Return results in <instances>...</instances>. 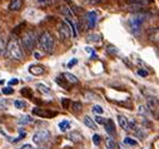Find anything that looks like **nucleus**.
Instances as JSON below:
<instances>
[{
    "mask_svg": "<svg viewBox=\"0 0 159 149\" xmlns=\"http://www.w3.org/2000/svg\"><path fill=\"white\" fill-rule=\"evenodd\" d=\"M123 143H124V144H127V145H130V147H135V145H138V142H137V140H134V139H133V138H130V137L124 138V139H123Z\"/></svg>",
    "mask_w": 159,
    "mask_h": 149,
    "instance_id": "obj_21",
    "label": "nucleus"
},
{
    "mask_svg": "<svg viewBox=\"0 0 159 149\" xmlns=\"http://www.w3.org/2000/svg\"><path fill=\"white\" fill-rule=\"evenodd\" d=\"M21 42H23V45H24V48L26 49V52H29V53L34 52L35 45H36V34H35V31L28 30V31L23 35Z\"/></svg>",
    "mask_w": 159,
    "mask_h": 149,
    "instance_id": "obj_4",
    "label": "nucleus"
},
{
    "mask_svg": "<svg viewBox=\"0 0 159 149\" xmlns=\"http://www.w3.org/2000/svg\"><path fill=\"white\" fill-rule=\"evenodd\" d=\"M105 145H107V149H115V142L110 138L105 140Z\"/></svg>",
    "mask_w": 159,
    "mask_h": 149,
    "instance_id": "obj_27",
    "label": "nucleus"
},
{
    "mask_svg": "<svg viewBox=\"0 0 159 149\" xmlns=\"http://www.w3.org/2000/svg\"><path fill=\"white\" fill-rule=\"evenodd\" d=\"M88 2H89L90 4H98L99 2H102V0H88Z\"/></svg>",
    "mask_w": 159,
    "mask_h": 149,
    "instance_id": "obj_41",
    "label": "nucleus"
},
{
    "mask_svg": "<svg viewBox=\"0 0 159 149\" xmlns=\"http://www.w3.org/2000/svg\"><path fill=\"white\" fill-rule=\"evenodd\" d=\"M21 94L25 95V97H31V93H30V88H23L21 89Z\"/></svg>",
    "mask_w": 159,
    "mask_h": 149,
    "instance_id": "obj_32",
    "label": "nucleus"
},
{
    "mask_svg": "<svg viewBox=\"0 0 159 149\" xmlns=\"http://www.w3.org/2000/svg\"><path fill=\"white\" fill-rule=\"evenodd\" d=\"M144 21H145V15L144 14H134L128 20V26H129V29L133 34H139L142 31Z\"/></svg>",
    "mask_w": 159,
    "mask_h": 149,
    "instance_id": "obj_2",
    "label": "nucleus"
},
{
    "mask_svg": "<svg viewBox=\"0 0 159 149\" xmlns=\"http://www.w3.org/2000/svg\"><path fill=\"white\" fill-rule=\"evenodd\" d=\"M93 120H95V123H98V124H104V122H105V119H104V118H102L100 115H97Z\"/></svg>",
    "mask_w": 159,
    "mask_h": 149,
    "instance_id": "obj_34",
    "label": "nucleus"
},
{
    "mask_svg": "<svg viewBox=\"0 0 159 149\" xmlns=\"http://www.w3.org/2000/svg\"><path fill=\"white\" fill-rule=\"evenodd\" d=\"M23 7V0H10L9 3V10L11 11H18Z\"/></svg>",
    "mask_w": 159,
    "mask_h": 149,
    "instance_id": "obj_12",
    "label": "nucleus"
},
{
    "mask_svg": "<svg viewBox=\"0 0 159 149\" xmlns=\"http://www.w3.org/2000/svg\"><path fill=\"white\" fill-rule=\"evenodd\" d=\"M18 149H34V148H33V145H30V144H25V145H23L21 148H18Z\"/></svg>",
    "mask_w": 159,
    "mask_h": 149,
    "instance_id": "obj_40",
    "label": "nucleus"
},
{
    "mask_svg": "<svg viewBox=\"0 0 159 149\" xmlns=\"http://www.w3.org/2000/svg\"><path fill=\"white\" fill-rule=\"evenodd\" d=\"M138 113H139L140 115H144V117H149V115H150V110L148 109V106H147V105H139Z\"/></svg>",
    "mask_w": 159,
    "mask_h": 149,
    "instance_id": "obj_17",
    "label": "nucleus"
},
{
    "mask_svg": "<svg viewBox=\"0 0 159 149\" xmlns=\"http://www.w3.org/2000/svg\"><path fill=\"white\" fill-rule=\"evenodd\" d=\"M18 83H19V80H18L16 78H13L11 80H9V84H10V85H16Z\"/></svg>",
    "mask_w": 159,
    "mask_h": 149,
    "instance_id": "obj_39",
    "label": "nucleus"
},
{
    "mask_svg": "<svg viewBox=\"0 0 159 149\" xmlns=\"http://www.w3.org/2000/svg\"><path fill=\"white\" fill-rule=\"evenodd\" d=\"M103 125L105 128V132L109 135H114L115 134V125H114V122L111 119H105V122H104Z\"/></svg>",
    "mask_w": 159,
    "mask_h": 149,
    "instance_id": "obj_9",
    "label": "nucleus"
},
{
    "mask_svg": "<svg viewBox=\"0 0 159 149\" xmlns=\"http://www.w3.org/2000/svg\"><path fill=\"white\" fill-rule=\"evenodd\" d=\"M138 74H139L140 77H147L148 75V71L147 70H143V69H139L138 70Z\"/></svg>",
    "mask_w": 159,
    "mask_h": 149,
    "instance_id": "obj_37",
    "label": "nucleus"
},
{
    "mask_svg": "<svg viewBox=\"0 0 159 149\" xmlns=\"http://www.w3.org/2000/svg\"><path fill=\"white\" fill-rule=\"evenodd\" d=\"M83 123H84V125H87L88 128H90V129H97V123L89 117V115H85L84 117V119H83Z\"/></svg>",
    "mask_w": 159,
    "mask_h": 149,
    "instance_id": "obj_13",
    "label": "nucleus"
},
{
    "mask_svg": "<svg viewBox=\"0 0 159 149\" xmlns=\"http://www.w3.org/2000/svg\"><path fill=\"white\" fill-rule=\"evenodd\" d=\"M107 52H108L109 54H116V53H118V49H116L115 47H113V45H109L108 49H107Z\"/></svg>",
    "mask_w": 159,
    "mask_h": 149,
    "instance_id": "obj_31",
    "label": "nucleus"
},
{
    "mask_svg": "<svg viewBox=\"0 0 159 149\" xmlns=\"http://www.w3.org/2000/svg\"><path fill=\"white\" fill-rule=\"evenodd\" d=\"M97 20H98V14L97 11H89L88 13V26L90 29H93L95 25H97Z\"/></svg>",
    "mask_w": 159,
    "mask_h": 149,
    "instance_id": "obj_10",
    "label": "nucleus"
},
{
    "mask_svg": "<svg viewBox=\"0 0 159 149\" xmlns=\"http://www.w3.org/2000/svg\"><path fill=\"white\" fill-rule=\"evenodd\" d=\"M3 52H4V48H3V45H2V44H0V55L3 54Z\"/></svg>",
    "mask_w": 159,
    "mask_h": 149,
    "instance_id": "obj_43",
    "label": "nucleus"
},
{
    "mask_svg": "<svg viewBox=\"0 0 159 149\" xmlns=\"http://www.w3.org/2000/svg\"><path fill=\"white\" fill-rule=\"evenodd\" d=\"M93 143H94L95 145H99V144H100V135L94 134V135H93Z\"/></svg>",
    "mask_w": 159,
    "mask_h": 149,
    "instance_id": "obj_33",
    "label": "nucleus"
},
{
    "mask_svg": "<svg viewBox=\"0 0 159 149\" xmlns=\"http://www.w3.org/2000/svg\"><path fill=\"white\" fill-rule=\"evenodd\" d=\"M14 106H15L16 109H24V108L26 106V104H25L24 102H21V100H15V102H14Z\"/></svg>",
    "mask_w": 159,
    "mask_h": 149,
    "instance_id": "obj_28",
    "label": "nucleus"
},
{
    "mask_svg": "<svg viewBox=\"0 0 159 149\" xmlns=\"http://www.w3.org/2000/svg\"><path fill=\"white\" fill-rule=\"evenodd\" d=\"M39 44H40L44 53H47V54H53L54 53V47H55L54 38L49 31H44L40 35V38H39Z\"/></svg>",
    "mask_w": 159,
    "mask_h": 149,
    "instance_id": "obj_1",
    "label": "nucleus"
},
{
    "mask_svg": "<svg viewBox=\"0 0 159 149\" xmlns=\"http://www.w3.org/2000/svg\"><path fill=\"white\" fill-rule=\"evenodd\" d=\"M85 50H87L88 53H90V54H93V49H92V48H89V47H88V48H85Z\"/></svg>",
    "mask_w": 159,
    "mask_h": 149,
    "instance_id": "obj_42",
    "label": "nucleus"
},
{
    "mask_svg": "<svg viewBox=\"0 0 159 149\" xmlns=\"http://www.w3.org/2000/svg\"><path fill=\"white\" fill-rule=\"evenodd\" d=\"M45 71V68L44 65H40V64H35V65H30L29 66V73L33 74V75H42Z\"/></svg>",
    "mask_w": 159,
    "mask_h": 149,
    "instance_id": "obj_8",
    "label": "nucleus"
},
{
    "mask_svg": "<svg viewBox=\"0 0 159 149\" xmlns=\"http://www.w3.org/2000/svg\"><path fill=\"white\" fill-rule=\"evenodd\" d=\"M65 21H66V23H68V25L70 26V30H71V34H73L74 36H76V35H78V31H76V28H75V24H74V23H73V21L70 20V19H68V18H66V20H65Z\"/></svg>",
    "mask_w": 159,
    "mask_h": 149,
    "instance_id": "obj_23",
    "label": "nucleus"
},
{
    "mask_svg": "<svg viewBox=\"0 0 159 149\" xmlns=\"http://www.w3.org/2000/svg\"><path fill=\"white\" fill-rule=\"evenodd\" d=\"M63 77H64V79H66L71 84H76L78 83V78L75 75H73V74H70V73H64Z\"/></svg>",
    "mask_w": 159,
    "mask_h": 149,
    "instance_id": "obj_15",
    "label": "nucleus"
},
{
    "mask_svg": "<svg viewBox=\"0 0 159 149\" xmlns=\"http://www.w3.org/2000/svg\"><path fill=\"white\" fill-rule=\"evenodd\" d=\"M2 93H3L4 95H10V94L14 93V89L10 88V87H7V88H3V89H2Z\"/></svg>",
    "mask_w": 159,
    "mask_h": 149,
    "instance_id": "obj_29",
    "label": "nucleus"
},
{
    "mask_svg": "<svg viewBox=\"0 0 159 149\" xmlns=\"http://www.w3.org/2000/svg\"><path fill=\"white\" fill-rule=\"evenodd\" d=\"M61 11L66 14L68 19H70V18H71V13H70V10H69V8H68V7H65V5H64V7H61Z\"/></svg>",
    "mask_w": 159,
    "mask_h": 149,
    "instance_id": "obj_30",
    "label": "nucleus"
},
{
    "mask_svg": "<svg viewBox=\"0 0 159 149\" xmlns=\"http://www.w3.org/2000/svg\"><path fill=\"white\" fill-rule=\"evenodd\" d=\"M3 109H7V100H0V110H3Z\"/></svg>",
    "mask_w": 159,
    "mask_h": 149,
    "instance_id": "obj_38",
    "label": "nucleus"
},
{
    "mask_svg": "<svg viewBox=\"0 0 159 149\" xmlns=\"http://www.w3.org/2000/svg\"><path fill=\"white\" fill-rule=\"evenodd\" d=\"M148 104H149V110H155L158 108V102L157 99L154 100V98H148Z\"/></svg>",
    "mask_w": 159,
    "mask_h": 149,
    "instance_id": "obj_22",
    "label": "nucleus"
},
{
    "mask_svg": "<svg viewBox=\"0 0 159 149\" xmlns=\"http://www.w3.org/2000/svg\"><path fill=\"white\" fill-rule=\"evenodd\" d=\"M92 111H93L94 114H99V115H100V114H103V113H104V109H103L100 105H98V104H97V105H93Z\"/></svg>",
    "mask_w": 159,
    "mask_h": 149,
    "instance_id": "obj_24",
    "label": "nucleus"
},
{
    "mask_svg": "<svg viewBox=\"0 0 159 149\" xmlns=\"http://www.w3.org/2000/svg\"><path fill=\"white\" fill-rule=\"evenodd\" d=\"M7 52H8V55L14 60H21L23 59V52L20 49L19 43L15 39L9 40L8 47H7Z\"/></svg>",
    "mask_w": 159,
    "mask_h": 149,
    "instance_id": "obj_3",
    "label": "nucleus"
},
{
    "mask_svg": "<svg viewBox=\"0 0 159 149\" xmlns=\"http://www.w3.org/2000/svg\"><path fill=\"white\" fill-rule=\"evenodd\" d=\"M26 137V132L24 130V129H19V137H16V138H14V139H10L9 142L10 143H18V142H20L21 139H24Z\"/></svg>",
    "mask_w": 159,
    "mask_h": 149,
    "instance_id": "obj_19",
    "label": "nucleus"
},
{
    "mask_svg": "<svg viewBox=\"0 0 159 149\" xmlns=\"http://www.w3.org/2000/svg\"><path fill=\"white\" fill-rule=\"evenodd\" d=\"M88 42L89 43H100V35H98V34H90L88 36Z\"/></svg>",
    "mask_w": 159,
    "mask_h": 149,
    "instance_id": "obj_20",
    "label": "nucleus"
},
{
    "mask_svg": "<svg viewBox=\"0 0 159 149\" xmlns=\"http://www.w3.org/2000/svg\"><path fill=\"white\" fill-rule=\"evenodd\" d=\"M33 114L38 115V117H42V118H52V117L57 115L55 111H49L47 109H40V108H34L33 109Z\"/></svg>",
    "mask_w": 159,
    "mask_h": 149,
    "instance_id": "obj_6",
    "label": "nucleus"
},
{
    "mask_svg": "<svg viewBox=\"0 0 159 149\" xmlns=\"http://www.w3.org/2000/svg\"><path fill=\"white\" fill-rule=\"evenodd\" d=\"M82 106H83V105H82V103L75 102V103H73V104H71V108H73L71 110L74 111V113H79V111L82 110Z\"/></svg>",
    "mask_w": 159,
    "mask_h": 149,
    "instance_id": "obj_26",
    "label": "nucleus"
},
{
    "mask_svg": "<svg viewBox=\"0 0 159 149\" xmlns=\"http://www.w3.org/2000/svg\"><path fill=\"white\" fill-rule=\"evenodd\" d=\"M50 139V132L48 129H42V130H38L36 133H34L33 135V142L36 145H42L44 143H47Z\"/></svg>",
    "mask_w": 159,
    "mask_h": 149,
    "instance_id": "obj_5",
    "label": "nucleus"
},
{
    "mask_svg": "<svg viewBox=\"0 0 159 149\" xmlns=\"http://www.w3.org/2000/svg\"><path fill=\"white\" fill-rule=\"evenodd\" d=\"M34 122V119L30 117V115H24V117H21L20 119H19V124L20 125H26V124H30V123H33Z\"/></svg>",
    "mask_w": 159,
    "mask_h": 149,
    "instance_id": "obj_18",
    "label": "nucleus"
},
{
    "mask_svg": "<svg viewBox=\"0 0 159 149\" xmlns=\"http://www.w3.org/2000/svg\"><path fill=\"white\" fill-rule=\"evenodd\" d=\"M39 2H45V0H39Z\"/></svg>",
    "mask_w": 159,
    "mask_h": 149,
    "instance_id": "obj_45",
    "label": "nucleus"
},
{
    "mask_svg": "<svg viewBox=\"0 0 159 149\" xmlns=\"http://www.w3.org/2000/svg\"><path fill=\"white\" fill-rule=\"evenodd\" d=\"M61 105L64 106V109H68V108H69V99H68V98H64V99L61 100Z\"/></svg>",
    "mask_w": 159,
    "mask_h": 149,
    "instance_id": "obj_35",
    "label": "nucleus"
},
{
    "mask_svg": "<svg viewBox=\"0 0 159 149\" xmlns=\"http://www.w3.org/2000/svg\"><path fill=\"white\" fill-rule=\"evenodd\" d=\"M59 31H60V36L63 38V40H64V39H65V40L70 39V36H71V30H70V26L68 25L66 21H63V23L60 24V29H59Z\"/></svg>",
    "mask_w": 159,
    "mask_h": 149,
    "instance_id": "obj_7",
    "label": "nucleus"
},
{
    "mask_svg": "<svg viewBox=\"0 0 159 149\" xmlns=\"http://www.w3.org/2000/svg\"><path fill=\"white\" fill-rule=\"evenodd\" d=\"M118 123H119V125H120V128H123L124 130H127L129 122H128V119L124 115H118Z\"/></svg>",
    "mask_w": 159,
    "mask_h": 149,
    "instance_id": "obj_14",
    "label": "nucleus"
},
{
    "mask_svg": "<svg viewBox=\"0 0 159 149\" xmlns=\"http://www.w3.org/2000/svg\"><path fill=\"white\" fill-rule=\"evenodd\" d=\"M68 139L71 140V142H74V143H80V142H83L84 137L80 133H79V132H71V133L68 134Z\"/></svg>",
    "mask_w": 159,
    "mask_h": 149,
    "instance_id": "obj_11",
    "label": "nucleus"
},
{
    "mask_svg": "<svg viewBox=\"0 0 159 149\" xmlns=\"http://www.w3.org/2000/svg\"><path fill=\"white\" fill-rule=\"evenodd\" d=\"M3 83H4V82H3V80H0V84H3Z\"/></svg>",
    "mask_w": 159,
    "mask_h": 149,
    "instance_id": "obj_44",
    "label": "nucleus"
},
{
    "mask_svg": "<svg viewBox=\"0 0 159 149\" xmlns=\"http://www.w3.org/2000/svg\"><path fill=\"white\" fill-rule=\"evenodd\" d=\"M36 88L40 90L42 93H45V94H50V93H52V90H50L48 87H45L44 84H36Z\"/></svg>",
    "mask_w": 159,
    "mask_h": 149,
    "instance_id": "obj_25",
    "label": "nucleus"
},
{
    "mask_svg": "<svg viewBox=\"0 0 159 149\" xmlns=\"http://www.w3.org/2000/svg\"><path fill=\"white\" fill-rule=\"evenodd\" d=\"M78 64V59H71L69 63H68V68H71V66H74V65H76Z\"/></svg>",
    "mask_w": 159,
    "mask_h": 149,
    "instance_id": "obj_36",
    "label": "nucleus"
},
{
    "mask_svg": "<svg viewBox=\"0 0 159 149\" xmlns=\"http://www.w3.org/2000/svg\"><path fill=\"white\" fill-rule=\"evenodd\" d=\"M58 127H59V129H60L61 132H68V130L70 129V122L64 119V120H61V122L59 123Z\"/></svg>",
    "mask_w": 159,
    "mask_h": 149,
    "instance_id": "obj_16",
    "label": "nucleus"
}]
</instances>
